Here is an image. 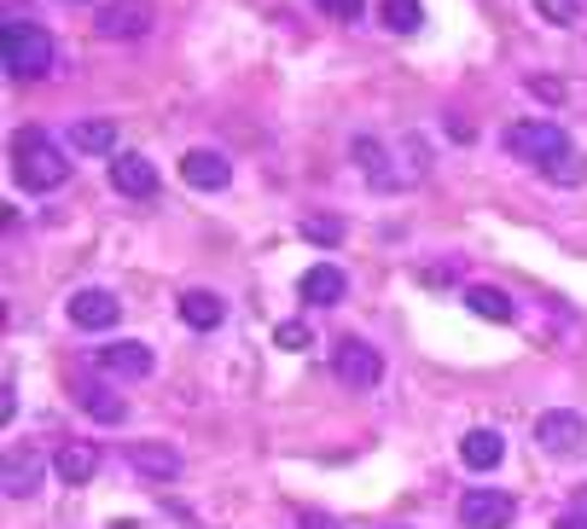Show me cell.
Segmentation results:
<instances>
[{"label": "cell", "instance_id": "7c38bea8", "mask_svg": "<svg viewBox=\"0 0 587 529\" xmlns=\"http://www.w3.org/2000/svg\"><path fill=\"white\" fill-rule=\"evenodd\" d=\"M99 372H111V379H146V372H152V349L146 344H105L99 349Z\"/></svg>", "mask_w": 587, "mask_h": 529}, {"label": "cell", "instance_id": "f1b7e54d", "mask_svg": "<svg viewBox=\"0 0 587 529\" xmlns=\"http://www.w3.org/2000/svg\"><path fill=\"white\" fill-rule=\"evenodd\" d=\"M64 7H82V0H64Z\"/></svg>", "mask_w": 587, "mask_h": 529}, {"label": "cell", "instance_id": "ffe728a7", "mask_svg": "<svg viewBox=\"0 0 587 529\" xmlns=\"http://www.w3.org/2000/svg\"><path fill=\"white\" fill-rule=\"evenodd\" d=\"M378 19L390 36H413V29L425 24V7H419V0H378Z\"/></svg>", "mask_w": 587, "mask_h": 529}, {"label": "cell", "instance_id": "d4e9b609", "mask_svg": "<svg viewBox=\"0 0 587 529\" xmlns=\"http://www.w3.org/2000/svg\"><path fill=\"white\" fill-rule=\"evenodd\" d=\"M303 238H314V245H338L344 227H338L332 216H309V221H303Z\"/></svg>", "mask_w": 587, "mask_h": 529}, {"label": "cell", "instance_id": "52a82bcc", "mask_svg": "<svg viewBox=\"0 0 587 529\" xmlns=\"http://www.w3.org/2000/svg\"><path fill=\"white\" fill-rule=\"evenodd\" d=\"M582 436H587V419L570 414V407H552V414L535 419V448L541 454H576Z\"/></svg>", "mask_w": 587, "mask_h": 529}, {"label": "cell", "instance_id": "83f0119b", "mask_svg": "<svg viewBox=\"0 0 587 529\" xmlns=\"http://www.w3.org/2000/svg\"><path fill=\"white\" fill-rule=\"evenodd\" d=\"M559 529H587V518H582V512H564V518H559Z\"/></svg>", "mask_w": 587, "mask_h": 529}, {"label": "cell", "instance_id": "603a6c76", "mask_svg": "<svg viewBox=\"0 0 587 529\" xmlns=\"http://www.w3.org/2000/svg\"><path fill=\"white\" fill-rule=\"evenodd\" d=\"M535 12H541L552 29H570V24L582 19V0H535Z\"/></svg>", "mask_w": 587, "mask_h": 529}, {"label": "cell", "instance_id": "ac0fdd59", "mask_svg": "<svg viewBox=\"0 0 587 529\" xmlns=\"http://www.w3.org/2000/svg\"><path fill=\"white\" fill-rule=\"evenodd\" d=\"M71 146L82 151V158H116V123H105V116H88V123H76Z\"/></svg>", "mask_w": 587, "mask_h": 529}, {"label": "cell", "instance_id": "4fadbf2b", "mask_svg": "<svg viewBox=\"0 0 587 529\" xmlns=\"http://www.w3.org/2000/svg\"><path fill=\"white\" fill-rule=\"evenodd\" d=\"M180 320H187L192 332H215L227 320V303L215 292H204V285H192V292H180Z\"/></svg>", "mask_w": 587, "mask_h": 529}, {"label": "cell", "instance_id": "484cf974", "mask_svg": "<svg viewBox=\"0 0 587 529\" xmlns=\"http://www.w3.org/2000/svg\"><path fill=\"white\" fill-rule=\"evenodd\" d=\"M321 12H332V19H361V7L366 0H314Z\"/></svg>", "mask_w": 587, "mask_h": 529}, {"label": "cell", "instance_id": "3957f363", "mask_svg": "<svg viewBox=\"0 0 587 529\" xmlns=\"http://www.w3.org/2000/svg\"><path fill=\"white\" fill-rule=\"evenodd\" d=\"M7 71L12 76H47L53 71V36L24 19H7Z\"/></svg>", "mask_w": 587, "mask_h": 529}, {"label": "cell", "instance_id": "5bb4252c", "mask_svg": "<svg viewBox=\"0 0 587 529\" xmlns=\"http://www.w3.org/2000/svg\"><path fill=\"white\" fill-rule=\"evenodd\" d=\"M128 466L140 471V477H152V483H170V477H180V454L163 448V442H134Z\"/></svg>", "mask_w": 587, "mask_h": 529}, {"label": "cell", "instance_id": "277c9868", "mask_svg": "<svg viewBox=\"0 0 587 529\" xmlns=\"http://www.w3.org/2000/svg\"><path fill=\"white\" fill-rule=\"evenodd\" d=\"M332 372H338V384H349V390H373L384 379V361L361 337H338V344H332Z\"/></svg>", "mask_w": 587, "mask_h": 529}, {"label": "cell", "instance_id": "e0dca14e", "mask_svg": "<svg viewBox=\"0 0 587 529\" xmlns=\"http://www.w3.org/2000/svg\"><path fill=\"white\" fill-rule=\"evenodd\" d=\"M53 471H59V483H93V471H99V448L93 442H71V448H59L53 459Z\"/></svg>", "mask_w": 587, "mask_h": 529}, {"label": "cell", "instance_id": "ba28073f", "mask_svg": "<svg viewBox=\"0 0 587 529\" xmlns=\"http://www.w3.org/2000/svg\"><path fill=\"white\" fill-rule=\"evenodd\" d=\"M111 186H116L123 198H152V193H158L152 158H140V151H116V158H111Z\"/></svg>", "mask_w": 587, "mask_h": 529}, {"label": "cell", "instance_id": "5b68a950", "mask_svg": "<svg viewBox=\"0 0 587 529\" xmlns=\"http://www.w3.org/2000/svg\"><path fill=\"white\" fill-rule=\"evenodd\" d=\"M517 501L507 489H465L460 501V529H512Z\"/></svg>", "mask_w": 587, "mask_h": 529}, {"label": "cell", "instance_id": "d6986e66", "mask_svg": "<svg viewBox=\"0 0 587 529\" xmlns=\"http://www.w3.org/2000/svg\"><path fill=\"white\" fill-rule=\"evenodd\" d=\"M465 309L472 315H483V320H500V327H507V320L517 315V303L500 292V285H472V292H465Z\"/></svg>", "mask_w": 587, "mask_h": 529}, {"label": "cell", "instance_id": "7402d4cb", "mask_svg": "<svg viewBox=\"0 0 587 529\" xmlns=\"http://www.w3.org/2000/svg\"><path fill=\"white\" fill-rule=\"evenodd\" d=\"M355 163L373 175V186H396V175L384 169V146L373 140V134H361V140H355Z\"/></svg>", "mask_w": 587, "mask_h": 529}, {"label": "cell", "instance_id": "4316f807", "mask_svg": "<svg viewBox=\"0 0 587 529\" xmlns=\"http://www.w3.org/2000/svg\"><path fill=\"white\" fill-rule=\"evenodd\" d=\"M297 529H338V518H326V512H303V518H297Z\"/></svg>", "mask_w": 587, "mask_h": 529}, {"label": "cell", "instance_id": "9a60e30c", "mask_svg": "<svg viewBox=\"0 0 587 529\" xmlns=\"http://www.w3.org/2000/svg\"><path fill=\"white\" fill-rule=\"evenodd\" d=\"M76 402H82V414L99 419V425H123V414H128V402L116 396V390H105L99 379H82L76 384Z\"/></svg>", "mask_w": 587, "mask_h": 529}, {"label": "cell", "instance_id": "cb8c5ba5", "mask_svg": "<svg viewBox=\"0 0 587 529\" xmlns=\"http://www.w3.org/2000/svg\"><path fill=\"white\" fill-rule=\"evenodd\" d=\"M274 344L297 355V349H309L314 337H309V327H303V320H279V327H274Z\"/></svg>", "mask_w": 587, "mask_h": 529}, {"label": "cell", "instance_id": "8992f818", "mask_svg": "<svg viewBox=\"0 0 587 529\" xmlns=\"http://www.w3.org/2000/svg\"><path fill=\"white\" fill-rule=\"evenodd\" d=\"M93 29L105 41H140L146 29H152V7H146V0H105Z\"/></svg>", "mask_w": 587, "mask_h": 529}, {"label": "cell", "instance_id": "7a4b0ae2", "mask_svg": "<svg viewBox=\"0 0 587 529\" xmlns=\"http://www.w3.org/2000/svg\"><path fill=\"white\" fill-rule=\"evenodd\" d=\"M507 151H512V158H524V163H535L547 175L552 163L570 158V134L559 123H517V128H507Z\"/></svg>", "mask_w": 587, "mask_h": 529}, {"label": "cell", "instance_id": "6da1fadb", "mask_svg": "<svg viewBox=\"0 0 587 529\" xmlns=\"http://www.w3.org/2000/svg\"><path fill=\"white\" fill-rule=\"evenodd\" d=\"M12 158H18V181L29 186V193H53V186L71 181V158H64L41 128H18V134H12Z\"/></svg>", "mask_w": 587, "mask_h": 529}, {"label": "cell", "instance_id": "8fae6325", "mask_svg": "<svg viewBox=\"0 0 587 529\" xmlns=\"http://www.w3.org/2000/svg\"><path fill=\"white\" fill-rule=\"evenodd\" d=\"M460 459H465L472 471H495L500 459H507V436L489 431V425H477V431L460 436Z\"/></svg>", "mask_w": 587, "mask_h": 529}, {"label": "cell", "instance_id": "44dd1931", "mask_svg": "<svg viewBox=\"0 0 587 529\" xmlns=\"http://www.w3.org/2000/svg\"><path fill=\"white\" fill-rule=\"evenodd\" d=\"M36 483H41V459L36 454H12L7 459V494L24 501V494H36Z\"/></svg>", "mask_w": 587, "mask_h": 529}, {"label": "cell", "instance_id": "2e32d148", "mask_svg": "<svg viewBox=\"0 0 587 529\" xmlns=\"http://www.w3.org/2000/svg\"><path fill=\"white\" fill-rule=\"evenodd\" d=\"M344 292H349V280H344V268H332V262H321V268H309V274H303V297L314 303V309H338Z\"/></svg>", "mask_w": 587, "mask_h": 529}, {"label": "cell", "instance_id": "9c48e42d", "mask_svg": "<svg viewBox=\"0 0 587 529\" xmlns=\"http://www.w3.org/2000/svg\"><path fill=\"white\" fill-rule=\"evenodd\" d=\"M180 181L198 186V193H222V186L233 181V163L222 158V151H210V146H198L180 158Z\"/></svg>", "mask_w": 587, "mask_h": 529}, {"label": "cell", "instance_id": "30bf717a", "mask_svg": "<svg viewBox=\"0 0 587 529\" xmlns=\"http://www.w3.org/2000/svg\"><path fill=\"white\" fill-rule=\"evenodd\" d=\"M116 315H123V303H116L111 292H99V285L71 297V320L82 332H105V327H116Z\"/></svg>", "mask_w": 587, "mask_h": 529}]
</instances>
